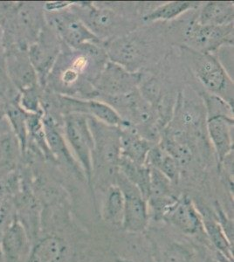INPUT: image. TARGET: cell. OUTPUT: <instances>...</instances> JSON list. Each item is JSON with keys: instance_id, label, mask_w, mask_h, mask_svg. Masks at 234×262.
<instances>
[{"instance_id": "1", "label": "cell", "mask_w": 234, "mask_h": 262, "mask_svg": "<svg viewBox=\"0 0 234 262\" xmlns=\"http://www.w3.org/2000/svg\"><path fill=\"white\" fill-rule=\"evenodd\" d=\"M184 58L199 82L209 94L233 106V81L225 67L212 54H203L182 46Z\"/></svg>"}, {"instance_id": "2", "label": "cell", "mask_w": 234, "mask_h": 262, "mask_svg": "<svg viewBox=\"0 0 234 262\" xmlns=\"http://www.w3.org/2000/svg\"><path fill=\"white\" fill-rule=\"evenodd\" d=\"M65 137L71 147L74 159L93 191V154L95 142L89 126L88 116L79 113L66 114L64 117Z\"/></svg>"}, {"instance_id": "3", "label": "cell", "mask_w": 234, "mask_h": 262, "mask_svg": "<svg viewBox=\"0 0 234 262\" xmlns=\"http://www.w3.org/2000/svg\"><path fill=\"white\" fill-rule=\"evenodd\" d=\"M142 79L141 73L129 71L122 66L109 60L93 84L95 97L113 98L126 96L138 90Z\"/></svg>"}, {"instance_id": "4", "label": "cell", "mask_w": 234, "mask_h": 262, "mask_svg": "<svg viewBox=\"0 0 234 262\" xmlns=\"http://www.w3.org/2000/svg\"><path fill=\"white\" fill-rule=\"evenodd\" d=\"M116 185L121 189L124 196L122 229L131 234L145 232L151 216L148 201L139 190L119 171L116 176Z\"/></svg>"}, {"instance_id": "5", "label": "cell", "mask_w": 234, "mask_h": 262, "mask_svg": "<svg viewBox=\"0 0 234 262\" xmlns=\"http://www.w3.org/2000/svg\"><path fill=\"white\" fill-rule=\"evenodd\" d=\"M233 44V24L221 27L193 22L185 32V47L203 54H212L224 46Z\"/></svg>"}, {"instance_id": "6", "label": "cell", "mask_w": 234, "mask_h": 262, "mask_svg": "<svg viewBox=\"0 0 234 262\" xmlns=\"http://www.w3.org/2000/svg\"><path fill=\"white\" fill-rule=\"evenodd\" d=\"M161 221L175 227L184 235L206 238L201 214L189 196H178V200L163 212Z\"/></svg>"}, {"instance_id": "7", "label": "cell", "mask_w": 234, "mask_h": 262, "mask_svg": "<svg viewBox=\"0 0 234 262\" xmlns=\"http://www.w3.org/2000/svg\"><path fill=\"white\" fill-rule=\"evenodd\" d=\"M69 9L53 12L51 24L56 31L57 35L68 48L72 49L86 44H101L102 41L89 30L74 12Z\"/></svg>"}, {"instance_id": "8", "label": "cell", "mask_w": 234, "mask_h": 262, "mask_svg": "<svg viewBox=\"0 0 234 262\" xmlns=\"http://www.w3.org/2000/svg\"><path fill=\"white\" fill-rule=\"evenodd\" d=\"M233 116H206V131L220 165L233 153Z\"/></svg>"}, {"instance_id": "9", "label": "cell", "mask_w": 234, "mask_h": 262, "mask_svg": "<svg viewBox=\"0 0 234 262\" xmlns=\"http://www.w3.org/2000/svg\"><path fill=\"white\" fill-rule=\"evenodd\" d=\"M74 6L78 8L74 9V13L101 41L119 25L120 17L112 10L99 8L88 2L76 3Z\"/></svg>"}, {"instance_id": "10", "label": "cell", "mask_w": 234, "mask_h": 262, "mask_svg": "<svg viewBox=\"0 0 234 262\" xmlns=\"http://www.w3.org/2000/svg\"><path fill=\"white\" fill-rule=\"evenodd\" d=\"M69 243L55 232H43L33 245L27 262H68Z\"/></svg>"}, {"instance_id": "11", "label": "cell", "mask_w": 234, "mask_h": 262, "mask_svg": "<svg viewBox=\"0 0 234 262\" xmlns=\"http://www.w3.org/2000/svg\"><path fill=\"white\" fill-rule=\"evenodd\" d=\"M109 60L122 66L129 71L134 72L133 67H137L142 61V48L137 39L124 36L103 46Z\"/></svg>"}, {"instance_id": "12", "label": "cell", "mask_w": 234, "mask_h": 262, "mask_svg": "<svg viewBox=\"0 0 234 262\" xmlns=\"http://www.w3.org/2000/svg\"><path fill=\"white\" fill-rule=\"evenodd\" d=\"M118 130L121 157L136 164H145L147 155L154 143L142 137L137 128L127 122L118 128Z\"/></svg>"}, {"instance_id": "13", "label": "cell", "mask_w": 234, "mask_h": 262, "mask_svg": "<svg viewBox=\"0 0 234 262\" xmlns=\"http://www.w3.org/2000/svg\"><path fill=\"white\" fill-rule=\"evenodd\" d=\"M151 241L156 262H197L195 250L189 245L165 236L152 237Z\"/></svg>"}, {"instance_id": "14", "label": "cell", "mask_w": 234, "mask_h": 262, "mask_svg": "<svg viewBox=\"0 0 234 262\" xmlns=\"http://www.w3.org/2000/svg\"><path fill=\"white\" fill-rule=\"evenodd\" d=\"M59 54V47L54 40L45 39L33 45L30 50L29 59L37 75L46 79L54 69Z\"/></svg>"}, {"instance_id": "15", "label": "cell", "mask_w": 234, "mask_h": 262, "mask_svg": "<svg viewBox=\"0 0 234 262\" xmlns=\"http://www.w3.org/2000/svg\"><path fill=\"white\" fill-rule=\"evenodd\" d=\"M233 2L211 1L205 3L196 22L202 26L221 27L233 24Z\"/></svg>"}, {"instance_id": "16", "label": "cell", "mask_w": 234, "mask_h": 262, "mask_svg": "<svg viewBox=\"0 0 234 262\" xmlns=\"http://www.w3.org/2000/svg\"><path fill=\"white\" fill-rule=\"evenodd\" d=\"M124 212V196L121 189L115 184L108 188L101 205V217L111 227L122 228Z\"/></svg>"}, {"instance_id": "17", "label": "cell", "mask_w": 234, "mask_h": 262, "mask_svg": "<svg viewBox=\"0 0 234 262\" xmlns=\"http://www.w3.org/2000/svg\"><path fill=\"white\" fill-rule=\"evenodd\" d=\"M200 214L207 242L210 243L214 252L233 260V245L229 242L220 224L217 221L216 217L203 212H200Z\"/></svg>"}, {"instance_id": "18", "label": "cell", "mask_w": 234, "mask_h": 262, "mask_svg": "<svg viewBox=\"0 0 234 262\" xmlns=\"http://www.w3.org/2000/svg\"><path fill=\"white\" fill-rule=\"evenodd\" d=\"M8 69L13 81L23 91L36 88L38 75L33 69L29 56L16 54L10 57Z\"/></svg>"}, {"instance_id": "19", "label": "cell", "mask_w": 234, "mask_h": 262, "mask_svg": "<svg viewBox=\"0 0 234 262\" xmlns=\"http://www.w3.org/2000/svg\"><path fill=\"white\" fill-rule=\"evenodd\" d=\"M145 164L147 166L155 168L163 173V175L172 182L178 184L180 178V167L178 163L158 144H154L150 149Z\"/></svg>"}, {"instance_id": "20", "label": "cell", "mask_w": 234, "mask_h": 262, "mask_svg": "<svg viewBox=\"0 0 234 262\" xmlns=\"http://www.w3.org/2000/svg\"><path fill=\"white\" fill-rule=\"evenodd\" d=\"M118 171L122 173L132 185H135L148 201L151 181V172L148 166L146 164H136L127 158L121 157Z\"/></svg>"}, {"instance_id": "21", "label": "cell", "mask_w": 234, "mask_h": 262, "mask_svg": "<svg viewBox=\"0 0 234 262\" xmlns=\"http://www.w3.org/2000/svg\"><path fill=\"white\" fill-rule=\"evenodd\" d=\"M199 2L193 1H172L157 6L143 16V21L153 22L159 20H172L190 10L199 8Z\"/></svg>"}, {"instance_id": "22", "label": "cell", "mask_w": 234, "mask_h": 262, "mask_svg": "<svg viewBox=\"0 0 234 262\" xmlns=\"http://www.w3.org/2000/svg\"><path fill=\"white\" fill-rule=\"evenodd\" d=\"M7 114L9 116L12 127L14 128L15 134L17 135L21 147H22V149H24L25 147L27 145V138L26 116L21 112L19 108L15 107H10Z\"/></svg>"}, {"instance_id": "23", "label": "cell", "mask_w": 234, "mask_h": 262, "mask_svg": "<svg viewBox=\"0 0 234 262\" xmlns=\"http://www.w3.org/2000/svg\"><path fill=\"white\" fill-rule=\"evenodd\" d=\"M19 189L20 183L18 181V177L14 173H10L0 179V206L10 198H13Z\"/></svg>"}, {"instance_id": "24", "label": "cell", "mask_w": 234, "mask_h": 262, "mask_svg": "<svg viewBox=\"0 0 234 262\" xmlns=\"http://www.w3.org/2000/svg\"><path fill=\"white\" fill-rule=\"evenodd\" d=\"M16 221L14 204L10 198L0 206V243L12 223Z\"/></svg>"}, {"instance_id": "25", "label": "cell", "mask_w": 234, "mask_h": 262, "mask_svg": "<svg viewBox=\"0 0 234 262\" xmlns=\"http://www.w3.org/2000/svg\"><path fill=\"white\" fill-rule=\"evenodd\" d=\"M215 217L228 238L229 242L233 245V221L226 215L219 202L215 203Z\"/></svg>"}, {"instance_id": "26", "label": "cell", "mask_w": 234, "mask_h": 262, "mask_svg": "<svg viewBox=\"0 0 234 262\" xmlns=\"http://www.w3.org/2000/svg\"><path fill=\"white\" fill-rule=\"evenodd\" d=\"M22 103L23 107L29 112L39 113V98L35 88L24 91V95L22 96Z\"/></svg>"}, {"instance_id": "27", "label": "cell", "mask_w": 234, "mask_h": 262, "mask_svg": "<svg viewBox=\"0 0 234 262\" xmlns=\"http://www.w3.org/2000/svg\"><path fill=\"white\" fill-rule=\"evenodd\" d=\"M205 262H220L214 256H207L205 259Z\"/></svg>"}, {"instance_id": "28", "label": "cell", "mask_w": 234, "mask_h": 262, "mask_svg": "<svg viewBox=\"0 0 234 262\" xmlns=\"http://www.w3.org/2000/svg\"><path fill=\"white\" fill-rule=\"evenodd\" d=\"M115 262H136L133 261V260H131V259H117Z\"/></svg>"}]
</instances>
